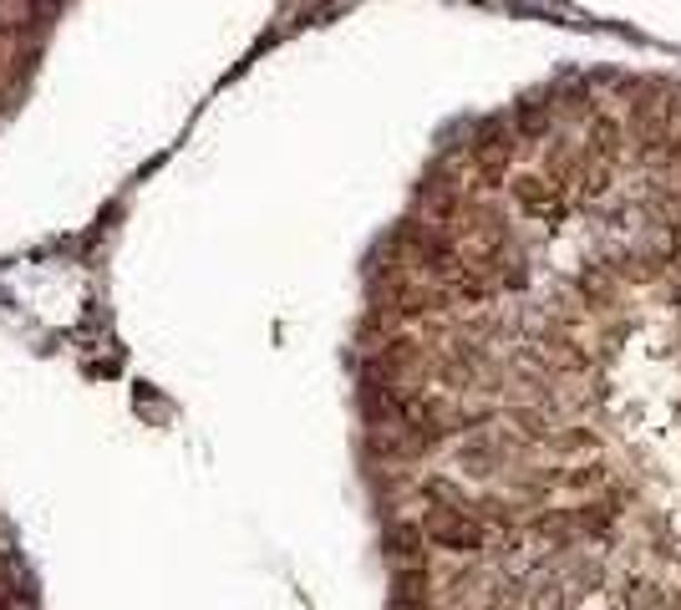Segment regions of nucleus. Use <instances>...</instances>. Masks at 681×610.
Wrapping results in <instances>:
<instances>
[{
	"label": "nucleus",
	"mask_w": 681,
	"mask_h": 610,
	"mask_svg": "<svg viewBox=\"0 0 681 610\" xmlns=\"http://www.w3.org/2000/svg\"><path fill=\"white\" fill-rule=\"evenodd\" d=\"M458 468H463L468 479H489L493 468H499V443H489V438H468V443L458 448Z\"/></svg>",
	"instance_id": "obj_6"
},
{
	"label": "nucleus",
	"mask_w": 681,
	"mask_h": 610,
	"mask_svg": "<svg viewBox=\"0 0 681 610\" xmlns=\"http://www.w3.org/2000/svg\"><path fill=\"white\" fill-rule=\"evenodd\" d=\"M544 443L554 448V453H585V448H595V432L590 428H564V432H554L550 428V438Z\"/></svg>",
	"instance_id": "obj_11"
},
{
	"label": "nucleus",
	"mask_w": 681,
	"mask_h": 610,
	"mask_svg": "<svg viewBox=\"0 0 681 610\" xmlns=\"http://www.w3.org/2000/svg\"><path fill=\"white\" fill-rule=\"evenodd\" d=\"M621 503H625V493L615 489V483H605V499L574 503V509H570L574 534H580V539H610V534H615V524H621Z\"/></svg>",
	"instance_id": "obj_2"
},
{
	"label": "nucleus",
	"mask_w": 681,
	"mask_h": 610,
	"mask_svg": "<svg viewBox=\"0 0 681 610\" xmlns=\"http://www.w3.org/2000/svg\"><path fill=\"white\" fill-rule=\"evenodd\" d=\"M428 539H422L418 524H392L387 529V554H392L397 564H428V550H422Z\"/></svg>",
	"instance_id": "obj_4"
},
{
	"label": "nucleus",
	"mask_w": 681,
	"mask_h": 610,
	"mask_svg": "<svg viewBox=\"0 0 681 610\" xmlns=\"http://www.w3.org/2000/svg\"><path fill=\"white\" fill-rule=\"evenodd\" d=\"M514 199L524 203L529 214H539V219H544V214H550V219L560 214V193H554L550 179H514Z\"/></svg>",
	"instance_id": "obj_5"
},
{
	"label": "nucleus",
	"mask_w": 681,
	"mask_h": 610,
	"mask_svg": "<svg viewBox=\"0 0 681 610\" xmlns=\"http://www.w3.org/2000/svg\"><path fill=\"white\" fill-rule=\"evenodd\" d=\"M615 153H621V122H615V118H595V122H590V158L615 163Z\"/></svg>",
	"instance_id": "obj_8"
},
{
	"label": "nucleus",
	"mask_w": 681,
	"mask_h": 610,
	"mask_svg": "<svg viewBox=\"0 0 681 610\" xmlns=\"http://www.w3.org/2000/svg\"><path fill=\"white\" fill-rule=\"evenodd\" d=\"M479 153V168L493 179H503V168H509V158H514V148H509V132H483V143L473 148Z\"/></svg>",
	"instance_id": "obj_7"
},
{
	"label": "nucleus",
	"mask_w": 681,
	"mask_h": 610,
	"mask_svg": "<svg viewBox=\"0 0 681 610\" xmlns=\"http://www.w3.org/2000/svg\"><path fill=\"white\" fill-rule=\"evenodd\" d=\"M560 483H564V489H574V493H595V489H605V483H610V468L605 463L570 468V473H560Z\"/></svg>",
	"instance_id": "obj_10"
},
{
	"label": "nucleus",
	"mask_w": 681,
	"mask_h": 610,
	"mask_svg": "<svg viewBox=\"0 0 681 610\" xmlns=\"http://www.w3.org/2000/svg\"><path fill=\"white\" fill-rule=\"evenodd\" d=\"M428 610H438V606H428Z\"/></svg>",
	"instance_id": "obj_15"
},
{
	"label": "nucleus",
	"mask_w": 681,
	"mask_h": 610,
	"mask_svg": "<svg viewBox=\"0 0 681 610\" xmlns=\"http://www.w3.org/2000/svg\"><path fill=\"white\" fill-rule=\"evenodd\" d=\"M580 183H585V193H605L610 189V163H600V158H585V168H580Z\"/></svg>",
	"instance_id": "obj_12"
},
{
	"label": "nucleus",
	"mask_w": 681,
	"mask_h": 610,
	"mask_svg": "<svg viewBox=\"0 0 681 610\" xmlns=\"http://www.w3.org/2000/svg\"><path fill=\"white\" fill-rule=\"evenodd\" d=\"M392 606L397 610H428V606H438L428 564H397V570H392Z\"/></svg>",
	"instance_id": "obj_3"
},
{
	"label": "nucleus",
	"mask_w": 681,
	"mask_h": 610,
	"mask_svg": "<svg viewBox=\"0 0 681 610\" xmlns=\"http://www.w3.org/2000/svg\"><path fill=\"white\" fill-rule=\"evenodd\" d=\"M519 128H524V132H544V128H550V108H539V102H529V108L519 112Z\"/></svg>",
	"instance_id": "obj_13"
},
{
	"label": "nucleus",
	"mask_w": 681,
	"mask_h": 610,
	"mask_svg": "<svg viewBox=\"0 0 681 610\" xmlns=\"http://www.w3.org/2000/svg\"><path fill=\"white\" fill-rule=\"evenodd\" d=\"M418 529H422L428 544L458 554V560H479V554H489V529H483L479 519H468L463 509H422Z\"/></svg>",
	"instance_id": "obj_1"
},
{
	"label": "nucleus",
	"mask_w": 681,
	"mask_h": 610,
	"mask_svg": "<svg viewBox=\"0 0 681 610\" xmlns=\"http://www.w3.org/2000/svg\"><path fill=\"white\" fill-rule=\"evenodd\" d=\"M41 21L37 0H0V31H31Z\"/></svg>",
	"instance_id": "obj_9"
},
{
	"label": "nucleus",
	"mask_w": 681,
	"mask_h": 610,
	"mask_svg": "<svg viewBox=\"0 0 681 610\" xmlns=\"http://www.w3.org/2000/svg\"><path fill=\"white\" fill-rule=\"evenodd\" d=\"M667 163H681V138H671V148H667Z\"/></svg>",
	"instance_id": "obj_14"
}]
</instances>
